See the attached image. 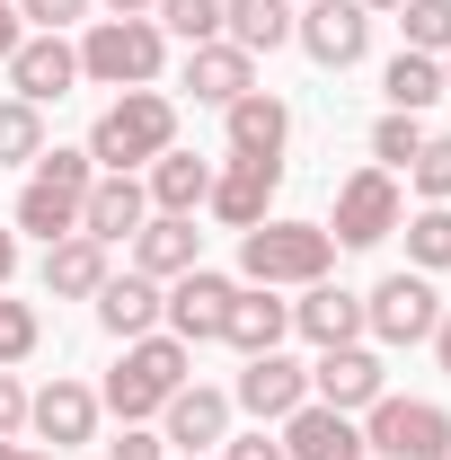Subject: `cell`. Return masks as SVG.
Returning <instances> with one entry per match:
<instances>
[{"mask_svg": "<svg viewBox=\"0 0 451 460\" xmlns=\"http://www.w3.org/2000/svg\"><path fill=\"white\" fill-rule=\"evenodd\" d=\"M89 186H98V160L80 151V142H45V160L18 177V204H9V230L18 239H71L80 230V204H89Z\"/></svg>", "mask_w": 451, "mask_h": 460, "instance_id": "cell-1", "label": "cell"}, {"mask_svg": "<svg viewBox=\"0 0 451 460\" xmlns=\"http://www.w3.org/2000/svg\"><path fill=\"white\" fill-rule=\"evenodd\" d=\"M328 275H337V239H328V222L266 213L257 230H239V284L301 292V284H328Z\"/></svg>", "mask_w": 451, "mask_h": 460, "instance_id": "cell-2", "label": "cell"}, {"mask_svg": "<svg viewBox=\"0 0 451 460\" xmlns=\"http://www.w3.org/2000/svg\"><path fill=\"white\" fill-rule=\"evenodd\" d=\"M177 142V98L169 89H115L107 107H98V124H89V160L98 169H115V177H142L160 151Z\"/></svg>", "mask_w": 451, "mask_h": 460, "instance_id": "cell-3", "label": "cell"}, {"mask_svg": "<svg viewBox=\"0 0 451 460\" xmlns=\"http://www.w3.org/2000/svg\"><path fill=\"white\" fill-rule=\"evenodd\" d=\"M186 381H195V345H177L169 328H151V337H133L124 354H115V372H107V390H98V407H107L115 425H151V416H160Z\"/></svg>", "mask_w": 451, "mask_h": 460, "instance_id": "cell-4", "label": "cell"}, {"mask_svg": "<svg viewBox=\"0 0 451 460\" xmlns=\"http://www.w3.org/2000/svg\"><path fill=\"white\" fill-rule=\"evenodd\" d=\"M71 45H80V89H160L169 80L160 18H89Z\"/></svg>", "mask_w": 451, "mask_h": 460, "instance_id": "cell-5", "label": "cell"}, {"mask_svg": "<svg viewBox=\"0 0 451 460\" xmlns=\"http://www.w3.org/2000/svg\"><path fill=\"white\" fill-rule=\"evenodd\" d=\"M443 284L434 275H416V266H398V275H381V284L363 292V337L381 345V354H416V345L443 328Z\"/></svg>", "mask_w": 451, "mask_h": 460, "instance_id": "cell-6", "label": "cell"}, {"mask_svg": "<svg viewBox=\"0 0 451 460\" xmlns=\"http://www.w3.org/2000/svg\"><path fill=\"white\" fill-rule=\"evenodd\" d=\"M398 222H407V186H398L390 169H345L337 177V204H328V239H337V257H363V248H381V239H398Z\"/></svg>", "mask_w": 451, "mask_h": 460, "instance_id": "cell-7", "label": "cell"}, {"mask_svg": "<svg viewBox=\"0 0 451 460\" xmlns=\"http://www.w3.org/2000/svg\"><path fill=\"white\" fill-rule=\"evenodd\" d=\"M363 452L372 460H451V407L381 390V399L363 407Z\"/></svg>", "mask_w": 451, "mask_h": 460, "instance_id": "cell-8", "label": "cell"}, {"mask_svg": "<svg viewBox=\"0 0 451 460\" xmlns=\"http://www.w3.org/2000/svg\"><path fill=\"white\" fill-rule=\"evenodd\" d=\"M292 45L319 62V71H354L372 54V9L363 0H301L292 9Z\"/></svg>", "mask_w": 451, "mask_h": 460, "instance_id": "cell-9", "label": "cell"}, {"mask_svg": "<svg viewBox=\"0 0 451 460\" xmlns=\"http://www.w3.org/2000/svg\"><path fill=\"white\" fill-rule=\"evenodd\" d=\"M98 390L80 381V372H54V381H36L27 390V434L45 443V452H80V443H98Z\"/></svg>", "mask_w": 451, "mask_h": 460, "instance_id": "cell-10", "label": "cell"}, {"mask_svg": "<svg viewBox=\"0 0 451 460\" xmlns=\"http://www.w3.org/2000/svg\"><path fill=\"white\" fill-rule=\"evenodd\" d=\"M248 89H266V80H257V54H239V45H230V36H213V45H186V62H177V107H239V98H248Z\"/></svg>", "mask_w": 451, "mask_h": 460, "instance_id": "cell-11", "label": "cell"}, {"mask_svg": "<svg viewBox=\"0 0 451 460\" xmlns=\"http://www.w3.org/2000/svg\"><path fill=\"white\" fill-rule=\"evenodd\" d=\"M390 390V354L381 345H328V354H310V399L337 407V416H363V407Z\"/></svg>", "mask_w": 451, "mask_h": 460, "instance_id": "cell-12", "label": "cell"}, {"mask_svg": "<svg viewBox=\"0 0 451 460\" xmlns=\"http://www.w3.org/2000/svg\"><path fill=\"white\" fill-rule=\"evenodd\" d=\"M301 399H310V363H301L292 345H275V354H248V363H239V381H230V407H239L248 425H283Z\"/></svg>", "mask_w": 451, "mask_h": 460, "instance_id": "cell-13", "label": "cell"}, {"mask_svg": "<svg viewBox=\"0 0 451 460\" xmlns=\"http://www.w3.org/2000/svg\"><path fill=\"white\" fill-rule=\"evenodd\" d=\"M0 71H9V98L54 107V98L80 89V45H71V36H45V27H27V36H18V54L0 62Z\"/></svg>", "mask_w": 451, "mask_h": 460, "instance_id": "cell-14", "label": "cell"}, {"mask_svg": "<svg viewBox=\"0 0 451 460\" xmlns=\"http://www.w3.org/2000/svg\"><path fill=\"white\" fill-rule=\"evenodd\" d=\"M230 292H239V275H222V266H195V275H177V284H169V310H160V328H169L177 345H222Z\"/></svg>", "mask_w": 451, "mask_h": 460, "instance_id": "cell-15", "label": "cell"}, {"mask_svg": "<svg viewBox=\"0 0 451 460\" xmlns=\"http://www.w3.org/2000/svg\"><path fill=\"white\" fill-rule=\"evenodd\" d=\"M151 425H160V443H169V452H222L230 425H239V407H230V390H213V381H186Z\"/></svg>", "mask_w": 451, "mask_h": 460, "instance_id": "cell-16", "label": "cell"}, {"mask_svg": "<svg viewBox=\"0 0 451 460\" xmlns=\"http://www.w3.org/2000/svg\"><path fill=\"white\" fill-rule=\"evenodd\" d=\"M275 195H283V160H222L204 213H213L222 230H257L266 213H275Z\"/></svg>", "mask_w": 451, "mask_h": 460, "instance_id": "cell-17", "label": "cell"}, {"mask_svg": "<svg viewBox=\"0 0 451 460\" xmlns=\"http://www.w3.org/2000/svg\"><path fill=\"white\" fill-rule=\"evenodd\" d=\"M292 337L310 345V354L354 345V337H363V292L337 284V275H328V284H301V292H292ZM363 345H372V337H363Z\"/></svg>", "mask_w": 451, "mask_h": 460, "instance_id": "cell-18", "label": "cell"}, {"mask_svg": "<svg viewBox=\"0 0 451 460\" xmlns=\"http://www.w3.org/2000/svg\"><path fill=\"white\" fill-rule=\"evenodd\" d=\"M124 248H133V275H151V284H177V275L204 266V230H195V213H151Z\"/></svg>", "mask_w": 451, "mask_h": 460, "instance_id": "cell-19", "label": "cell"}, {"mask_svg": "<svg viewBox=\"0 0 451 460\" xmlns=\"http://www.w3.org/2000/svg\"><path fill=\"white\" fill-rule=\"evenodd\" d=\"M292 142V107L275 89H248L239 107H222V160H283Z\"/></svg>", "mask_w": 451, "mask_h": 460, "instance_id": "cell-20", "label": "cell"}, {"mask_svg": "<svg viewBox=\"0 0 451 460\" xmlns=\"http://www.w3.org/2000/svg\"><path fill=\"white\" fill-rule=\"evenodd\" d=\"M275 434H283L292 460H372L363 452V416H337V407H319V399H301Z\"/></svg>", "mask_w": 451, "mask_h": 460, "instance_id": "cell-21", "label": "cell"}, {"mask_svg": "<svg viewBox=\"0 0 451 460\" xmlns=\"http://www.w3.org/2000/svg\"><path fill=\"white\" fill-rule=\"evenodd\" d=\"M222 345L248 363V354H275V345H292V301L266 284H239L230 292V319H222Z\"/></svg>", "mask_w": 451, "mask_h": 460, "instance_id": "cell-22", "label": "cell"}, {"mask_svg": "<svg viewBox=\"0 0 451 460\" xmlns=\"http://www.w3.org/2000/svg\"><path fill=\"white\" fill-rule=\"evenodd\" d=\"M107 275H115V248H98L89 230L54 239V248H45V266H36L45 301H98V284H107Z\"/></svg>", "mask_w": 451, "mask_h": 460, "instance_id": "cell-23", "label": "cell"}, {"mask_svg": "<svg viewBox=\"0 0 451 460\" xmlns=\"http://www.w3.org/2000/svg\"><path fill=\"white\" fill-rule=\"evenodd\" d=\"M89 310H98V328H107L115 345H133V337H151V328H160L169 284H151V275H133V266H124V275H107V284H98V301H89Z\"/></svg>", "mask_w": 451, "mask_h": 460, "instance_id": "cell-24", "label": "cell"}, {"mask_svg": "<svg viewBox=\"0 0 451 460\" xmlns=\"http://www.w3.org/2000/svg\"><path fill=\"white\" fill-rule=\"evenodd\" d=\"M213 169H222V160H204V151L169 142V151L142 169V195H151V213H204V195H213Z\"/></svg>", "mask_w": 451, "mask_h": 460, "instance_id": "cell-25", "label": "cell"}, {"mask_svg": "<svg viewBox=\"0 0 451 460\" xmlns=\"http://www.w3.org/2000/svg\"><path fill=\"white\" fill-rule=\"evenodd\" d=\"M142 222H151V195H142V177H115V169H98L89 204H80V230H89L98 248H124V239H133Z\"/></svg>", "mask_w": 451, "mask_h": 460, "instance_id": "cell-26", "label": "cell"}, {"mask_svg": "<svg viewBox=\"0 0 451 460\" xmlns=\"http://www.w3.org/2000/svg\"><path fill=\"white\" fill-rule=\"evenodd\" d=\"M292 9H301V0H222V36L230 45H239V54H283V45H292Z\"/></svg>", "mask_w": 451, "mask_h": 460, "instance_id": "cell-27", "label": "cell"}, {"mask_svg": "<svg viewBox=\"0 0 451 460\" xmlns=\"http://www.w3.org/2000/svg\"><path fill=\"white\" fill-rule=\"evenodd\" d=\"M381 98H390L398 115H425L434 98H443V62H434V54H407V45H398V54L381 62Z\"/></svg>", "mask_w": 451, "mask_h": 460, "instance_id": "cell-28", "label": "cell"}, {"mask_svg": "<svg viewBox=\"0 0 451 460\" xmlns=\"http://www.w3.org/2000/svg\"><path fill=\"white\" fill-rule=\"evenodd\" d=\"M398 230H407V266L443 284V275H451V204H407Z\"/></svg>", "mask_w": 451, "mask_h": 460, "instance_id": "cell-29", "label": "cell"}, {"mask_svg": "<svg viewBox=\"0 0 451 460\" xmlns=\"http://www.w3.org/2000/svg\"><path fill=\"white\" fill-rule=\"evenodd\" d=\"M45 142H54V133H45V107H27V98H0V169H36V160H45Z\"/></svg>", "mask_w": 451, "mask_h": 460, "instance_id": "cell-30", "label": "cell"}, {"mask_svg": "<svg viewBox=\"0 0 451 460\" xmlns=\"http://www.w3.org/2000/svg\"><path fill=\"white\" fill-rule=\"evenodd\" d=\"M425 133H434V124H425V115H398V107H381V124H372V133H363V142H372V169H390V177H407V160H416V151H425Z\"/></svg>", "mask_w": 451, "mask_h": 460, "instance_id": "cell-31", "label": "cell"}, {"mask_svg": "<svg viewBox=\"0 0 451 460\" xmlns=\"http://www.w3.org/2000/svg\"><path fill=\"white\" fill-rule=\"evenodd\" d=\"M390 18H398V36H407V54H434V62L451 54V0H398Z\"/></svg>", "mask_w": 451, "mask_h": 460, "instance_id": "cell-32", "label": "cell"}, {"mask_svg": "<svg viewBox=\"0 0 451 460\" xmlns=\"http://www.w3.org/2000/svg\"><path fill=\"white\" fill-rule=\"evenodd\" d=\"M407 204H451V133H425V151L407 160Z\"/></svg>", "mask_w": 451, "mask_h": 460, "instance_id": "cell-33", "label": "cell"}, {"mask_svg": "<svg viewBox=\"0 0 451 460\" xmlns=\"http://www.w3.org/2000/svg\"><path fill=\"white\" fill-rule=\"evenodd\" d=\"M36 345H45V310L18 301V292H0V363L18 372V363H36Z\"/></svg>", "mask_w": 451, "mask_h": 460, "instance_id": "cell-34", "label": "cell"}, {"mask_svg": "<svg viewBox=\"0 0 451 460\" xmlns=\"http://www.w3.org/2000/svg\"><path fill=\"white\" fill-rule=\"evenodd\" d=\"M151 18H160L169 45H213V36H222V0H160Z\"/></svg>", "mask_w": 451, "mask_h": 460, "instance_id": "cell-35", "label": "cell"}, {"mask_svg": "<svg viewBox=\"0 0 451 460\" xmlns=\"http://www.w3.org/2000/svg\"><path fill=\"white\" fill-rule=\"evenodd\" d=\"M18 18H27V27H45V36H71V27H89V18H98V0H18Z\"/></svg>", "mask_w": 451, "mask_h": 460, "instance_id": "cell-36", "label": "cell"}, {"mask_svg": "<svg viewBox=\"0 0 451 460\" xmlns=\"http://www.w3.org/2000/svg\"><path fill=\"white\" fill-rule=\"evenodd\" d=\"M213 460H292V452H283L275 425H230V443H222Z\"/></svg>", "mask_w": 451, "mask_h": 460, "instance_id": "cell-37", "label": "cell"}, {"mask_svg": "<svg viewBox=\"0 0 451 460\" xmlns=\"http://www.w3.org/2000/svg\"><path fill=\"white\" fill-rule=\"evenodd\" d=\"M107 460H169V443H160V425H124L107 443Z\"/></svg>", "mask_w": 451, "mask_h": 460, "instance_id": "cell-38", "label": "cell"}, {"mask_svg": "<svg viewBox=\"0 0 451 460\" xmlns=\"http://www.w3.org/2000/svg\"><path fill=\"white\" fill-rule=\"evenodd\" d=\"M0 434H27V381L0 363Z\"/></svg>", "mask_w": 451, "mask_h": 460, "instance_id": "cell-39", "label": "cell"}, {"mask_svg": "<svg viewBox=\"0 0 451 460\" xmlns=\"http://www.w3.org/2000/svg\"><path fill=\"white\" fill-rule=\"evenodd\" d=\"M18 36H27V18H18V0H0V62L18 54Z\"/></svg>", "mask_w": 451, "mask_h": 460, "instance_id": "cell-40", "label": "cell"}, {"mask_svg": "<svg viewBox=\"0 0 451 460\" xmlns=\"http://www.w3.org/2000/svg\"><path fill=\"white\" fill-rule=\"evenodd\" d=\"M0 460H62V452H45V443H27V434H0Z\"/></svg>", "mask_w": 451, "mask_h": 460, "instance_id": "cell-41", "label": "cell"}, {"mask_svg": "<svg viewBox=\"0 0 451 460\" xmlns=\"http://www.w3.org/2000/svg\"><path fill=\"white\" fill-rule=\"evenodd\" d=\"M9 284H18V230L0 222V292H9Z\"/></svg>", "mask_w": 451, "mask_h": 460, "instance_id": "cell-42", "label": "cell"}, {"mask_svg": "<svg viewBox=\"0 0 451 460\" xmlns=\"http://www.w3.org/2000/svg\"><path fill=\"white\" fill-rule=\"evenodd\" d=\"M160 0H98V18H151Z\"/></svg>", "mask_w": 451, "mask_h": 460, "instance_id": "cell-43", "label": "cell"}, {"mask_svg": "<svg viewBox=\"0 0 451 460\" xmlns=\"http://www.w3.org/2000/svg\"><path fill=\"white\" fill-rule=\"evenodd\" d=\"M425 345H434V363H443V372H451V310H443V328H434V337H425Z\"/></svg>", "mask_w": 451, "mask_h": 460, "instance_id": "cell-44", "label": "cell"}, {"mask_svg": "<svg viewBox=\"0 0 451 460\" xmlns=\"http://www.w3.org/2000/svg\"><path fill=\"white\" fill-rule=\"evenodd\" d=\"M363 9H372V18H390V9H398V0H363Z\"/></svg>", "mask_w": 451, "mask_h": 460, "instance_id": "cell-45", "label": "cell"}, {"mask_svg": "<svg viewBox=\"0 0 451 460\" xmlns=\"http://www.w3.org/2000/svg\"><path fill=\"white\" fill-rule=\"evenodd\" d=\"M443 98H451V54H443Z\"/></svg>", "mask_w": 451, "mask_h": 460, "instance_id": "cell-46", "label": "cell"}, {"mask_svg": "<svg viewBox=\"0 0 451 460\" xmlns=\"http://www.w3.org/2000/svg\"><path fill=\"white\" fill-rule=\"evenodd\" d=\"M169 460H213V452H169Z\"/></svg>", "mask_w": 451, "mask_h": 460, "instance_id": "cell-47", "label": "cell"}]
</instances>
